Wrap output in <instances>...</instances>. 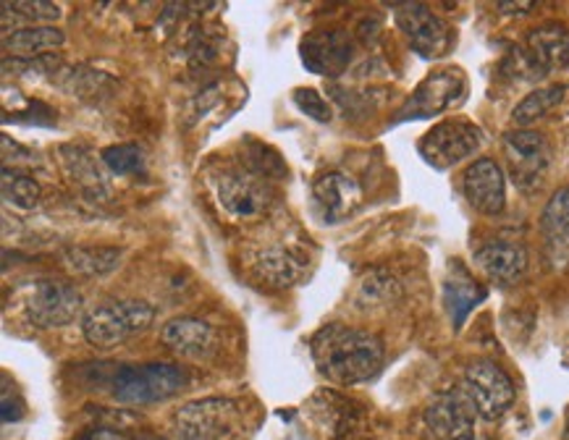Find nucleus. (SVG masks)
Masks as SVG:
<instances>
[{"instance_id":"15","label":"nucleus","mask_w":569,"mask_h":440,"mask_svg":"<svg viewBox=\"0 0 569 440\" xmlns=\"http://www.w3.org/2000/svg\"><path fill=\"white\" fill-rule=\"evenodd\" d=\"M486 294H488L486 286L477 283L475 275L470 273L462 262L452 260V265H449L446 279H444V304H446V312H449V317H452V325L456 331L465 325L470 312H473L477 304L486 300Z\"/></svg>"},{"instance_id":"8","label":"nucleus","mask_w":569,"mask_h":440,"mask_svg":"<svg viewBox=\"0 0 569 440\" xmlns=\"http://www.w3.org/2000/svg\"><path fill=\"white\" fill-rule=\"evenodd\" d=\"M397 27L404 32L407 42L423 59H441L452 51L454 32L439 13H433L423 3H399L393 6Z\"/></svg>"},{"instance_id":"28","label":"nucleus","mask_w":569,"mask_h":440,"mask_svg":"<svg viewBox=\"0 0 569 440\" xmlns=\"http://www.w3.org/2000/svg\"><path fill=\"white\" fill-rule=\"evenodd\" d=\"M292 101H294V105H297L302 113H305V116H310L313 121H318V124H328V121L334 118L331 103H328L318 90L297 87V90H294Z\"/></svg>"},{"instance_id":"21","label":"nucleus","mask_w":569,"mask_h":440,"mask_svg":"<svg viewBox=\"0 0 569 440\" xmlns=\"http://www.w3.org/2000/svg\"><path fill=\"white\" fill-rule=\"evenodd\" d=\"M540 233H544L546 252L557 265L569 260V187H561L546 202L540 216Z\"/></svg>"},{"instance_id":"23","label":"nucleus","mask_w":569,"mask_h":440,"mask_svg":"<svg viewBox=\"0 0 569 440\" xmlns=\"http://www.w3.org/2000/svg\"><path fill=\"white\" fill-rule=\"evenodd\" d=\"M63 42H66V34L51 24L21 27V30H11L3 34L6 53L19 55V59H34V55H42L48 51H59V48H63Z\"/></svg>"},{"instance_id":"31","label":"nucleus","mask_w":569,"mask_h":440,"mask_svg":"<svg viewBox=\"0 0 569 440\" xmlns=\"http://www.w3.org/2000/svg\"><path fill=\"white\" fill-rule=\"evenodd\" d=\"M567 440H569V422H567Z\"/></svg>"},{"instance_id":"10","label":"nucleus","mask_w":569,"mask_h":440,"mask_svg":"<svg viewBox=\"0 0 569 440\" xmlns=\"http://www.w3.org/2000/svg\"><path fill=\"white\" fill-rule=\"evenodd\" d=\"M504 158L519 189L533 191L544 181L551 163V147L544 134L533 129H515L504 134Z\"/></svg>"},{"instance_id":"17","label":"nucleus","mask_w":569,"mask_h":440,"mask_svg":"<svg viewBox=\"0 0 569 440\" xmlns=\"http://www.w3.org/2000/svg\"><path fill=\"white\" fill-rule=\"evenodd\" d=\"M160 338L168 349L189 359H202L215 352L213 325L200 321V317H173L160 328Z\"/></svg>"},{"instance_id":"3","label":"nucleus","mask_w":569,"mask_h":440,"mask_svg":"<svg viewBox=\"0 0 569 440\" xmlns=\"http://www.w3.org/2000/svg\"><path fill=\"white\" fill-rule=\"evenodd\" d=\"M156 321V307L139 300L103 302L84 312L82 336L97 349H114L137 333H145Z\"/></svg>"},{"instance_id":"6","label":"nucleus","mask_w":569,"mask_h":440,"mask_svg":"<svg viewBox=\"0 0 569 440\" xmlns=\"http://www.w3.org/2000/svg\"><path fill=\"white\" fill-rule=\"evenodd\" d=\"M483 145V129L473 121L449 118L435 124L423 139L418 142V153L428 166L435 170H446L475 155Z\"/></svg>"},{"instance_id":"4","label":"nucleus","mask_w":569,"mask_h":440,"mask_svg":"<svg viewBox=\"0 0 569 440\" xmlns=\"http://www.w3.org/2000/svg\"><path fill=\"white\" fill-rule=\"evenodd\" d=\"M24 312L34 328H63L80 317L82 294L69 281L38 279L24 291Z\"/></svg>"},{"instance_id":"27","label":"nucleus","mask_w":569,"mask_h":440,"mask_svg":"<svg viewBox=\"0 0 569 440\" xmlns=\"http://www.w3.org/2000/svg\"><path fill=\"white\" fill-rule=\"evenodd\" d=\"M24 19V21H38L42 27L45 21H55L61 17V9L55 3H45V0H17V3H3V17Z\"/></svg>"},{"instance_id":"20","label":"nucleus","mask_w":569,"mask_h":440,"mask_svg":"<svg viewBox=\"0 0 569 440\" xmlns=\"http://www.w3.org/2000/svg\"><path fill=\"white\" fill-rule=\"evenodd\" d=\"M528 55L536 66L549 74L569 66V30L559 21H546L528 34Z\"/></svg>"},{"instance_id":"19","label":"nucleus","mask_w":569,"mask_h":440,"mask_svg":"<svg viewBox=\"0 0 569 440\" xmlns=\"http://www.w3.org/2000/svg\"><path fill=\"white\" fill-rule=\"evenodd\" d=\"M307 265H310V260H307L305 252L294 250V247L276 244L257 254L255 273L265 283H271V286L284 289V286H292V283H297L302 275H305Z\"/></svg>"},{"instance_id":"26","label":"nucleus","mask_w":569,"mask_h":440,"mask_svg":"<svg viewBox=\"0 0 569 440\" xmlns=\"http://www.w3.org/2000/svg\"><path fill=\"white\" fill-rule=\"evenodd\" d=\"M103 166L114 176H137L145 170V155L137 145H110L101 153Z\"/></svg>"},{"instance_id":"13","label":"nucleus","mask_w":569,"mask_h":440,"mask_svg":"<svg viewBox=\"0 0 569 440\" xmlns=\"http://www.w3.org/2000/svg\"><path fill=\"white\" fill-rule=\"evenodd\" d=\"M462 191L475 212L498 216L507 205V176L496 160L477 158L462 174Z\"/></svg>"},{"instance_id":"12","label":"nucleus","mask_w":569,"mask_h":440,"mask_svg":"<svg viewBox=\"0 0 569 440\" xmlns=\"http://www.w3.org/2000/svg\"><path fill=\"white\" fill-rule=\"evenodd\" d=\"M218 202L234 218H255L268 208L271 191L257 174L244 168H229L215 181Z\"/></svg>"},{"instance_id":"18","label":"nucleus","mask_w":569,"mask_h":440,"mask_svg":"<svg viewBox=\"0 0 569 440\" xmlns=\"http://www.w3.org/2000/svg\"><path fill=\"white\" fill-rule=\"evenodd\" d=\"M352 59V48L341 32H318L302 42V61L313 74H339Z\"/></svg>"},{"instance_id":"5","label":"nucleus","mask_w":569,"mask_h":440,"mask_svg":"<svg viewBox=\"0 0 569 440\" xmlns=\"http://www.w3.org/2000/svg\"><path fill=\"white\" fill-rule=\"evenodd\" d=\"M467 97V76L462 69H441L428 74L414 87L407 103L399 111V121H420L433 118L441 113L460 108Z\"/></svg>"},{"instance_id":"22","label":"nucleus","mask_w":569,"mask_h":440,"mask_svg":"<svg viewBox=\"0 0 569 440\" xmlns=\"http://www.w3.org/2000/svg\"><path fill=\"white\" fill-rule=\"evenodd\" d=\"M63 268L74 275H84V279H101L122 268L124 250L116 247H69L61 254Z\"/></svg>"},{"instance_id":"25","label":"nucleus","mask_w":569,"mask_h":440,"mask_svg":"<svg viewBox=\"0 0 569 440\" xmlns=\"http://www.w3.org/2000/svg\"><path fill=\"white\" fill-rule=\"evenodd\" d=\"M3 200L19 210H34L40 202V184L30 176L3 168Z\"/></svg>"},{"instance_id":"24","label":"nucleus","mask_w":569,"mask_h":440,"mask_svg":"<svg viewBox=\"0 0 569 440\" xmlns=\"http://www.w3.org/2000/svg\"><path fill=\"white\" fill-rule=\"evenodd\" d=\"M565 95H567V84H549V87L530 92V95L525 97L515 111H512V124H515L517 129H525V126H530L533 121L544 118L546 113L557 108V105L565 101Z\"/></svg>"},{"instance_id":"1","label":"nucleus","mask_w":569,"mask_h":440,"mask_svg":"<svg viewBox=\"0 0 569 440\" xmlns=\"http://www.w3.org/2000/svg\"><path fill=\"white\" fill-rule=\"evenodd\" d=\"M310 352L318 370L341 386H357L376 378L386 357L381 338L341 323L323 325L310 341Z\"/></svg>"},{"instance_id":"2","label":"nucleus","mask_w":569,"mask_h":440,"mask_svg":"<svg viewBox=\"0 0 569 440\" xmlns=\"http://www.w3.org/2000/svg\"><path fill=\"white\" fill-rule=\"evenodd\" d=\"M187 373L171 362H147V365H122L116 367L110 388L114 399L131 407H147L173 399L187 388Z\"/></svg>"},{"instance_id":"11","label":"nucleus","mask_w":569,"mask_h":440,"mask_svg":"<svg viewBox=\"0 0 569 440\" xmlns=\"http://www.w3.org/2000/svg\"><path fill=\"white\" fill-rule=\"evenodd\" d=\"M185 440H226L239 428V407L229 399H202L187 404L177 415Z\"/></svg>"},{"instance_id":"30","label":"nucleus","mask_w":569,"mask_h":440,"mask_svg":"<svg viewBox=\"0 0 569 440\" xmlns=\"http://www.w3.org/2000/svg\"><path fill=\"white\" fill-rule=\"evenodd\" d=\"M504 13H528V9H536V3H498Z\"/></svg>"},{"instance_id":"7","label":"nucleus","mask_w":569,"mask_h":440,"mask_svg":"<svg viewBox=\"0 0 569 440\" xmlns=\"http://www.w3.org/2000/svg\"><path fill=\"white\" fill-rule=\"evenodd\" d=\"M465 390L475 404L477 417L494 422L502 420L517 399V388L504 367L491 359L470 362L465 370Z\"/></svg>"},{"instance_id":"9","label":"nucleus","mask_w":569,"mask_h":440,"mask_svg":"<svg viewBox=\"0 0 569 440\" xmlns=\"http://www.w3.org/2000/svg\"><path fill=\"white\" fill-rule=\"evenodd\" d=\"M423 420L435 440H473L477 409L465 388H449L428 401Z\"/></svg>"},{"instance_id":"16","label":"nucleus","mask_w":569,"mask_h":440,"mask_svg":"<svg viewBox=\"0 0 569 440\" xmlns=\"http://www.w3.org/2000/svg\"><path fill=\"white\" fill-rule=\"evenodd\" d=\"M475 262L498 286H512L528 271V252L515 241H488L475 252Z\"/></svg>"},{"instance_id":"14","label":"nucleus","mask_w":569,"mask_h":440,"mask_svg":"<svg viewBox=\"0 0 569 440\" xmlns=\"http://www.w3.org/2000/svg\"><path fill=\"white\" fill-rule=\"evenodd\" d=\"M313 200L328 223H339V220L352 216L360 205L362 189L352 176L341 174V170H328L313 184Z\"/></svg>"},{"instance_id":"29","label":"nucleus","mask_w":569,"mask_h":440,"mask_svg":"<svg viewBox=\"0 0 569 440\" xmlns=\"http://www.w3.org/2000/svg\"><path fill=\"white\" fill-rule=\"evenodd\" d=\"M21 417H24V401H21L19 396L11 401V390H9V386H6L3 388V422L6 425L19 422Z\"/></svg>"}]
</instances>
